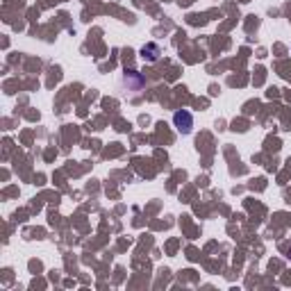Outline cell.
<instances>
[{
    "label": "cell",
    "mask_w": 291,
    "mask_h": 291,
    "mask_svg": "<svg viewBox=\"0 0 291 291\" xmlns=\"http://www.w3.org/2000/svg\"><path fill=\"white\" fill-rule=\"evenodd\" d=\"M139 55H141V60L143 62H148V64H153V62L160 60V46L157 43H146V46H141V50H139Z\"/></svg>",
    "instance_id": "obj_3"
},
{
    "label": "cell",
    "mask_w": 291,
    "mask_h": 291,
    "mask_svg": "<svg viewBox=\"0 0 291 291\" xmlns=\"http://www.w3.org/2000/svg\"><path fill=\"white\" fill-rule=\"evenodd\" d=\"M173 125H175V130L180 134H191L194 132V114L189 109H178V112L173 114Z\"/></svg>",
    "instance_id": "obj_1"
},
{
    "label": "cell",
    "mask_w": 291,
    "mask_h": 291,
    "mask_svg": "<svg viewBox=\"0 0 291 291\" xmlns=\"http://www.w3.org/2000/svg\"><path fill=\"white\" fill-rule=\"evenodd\" d=\"M123 82L128 84V91H130V94H137V91L141 89L143 84H146V80H143V77L139 75L137 71H125Z\"/></svg>",
    "instance_id": "obj_2"
}]
</instances>
